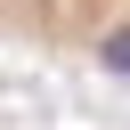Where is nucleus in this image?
Here are the masks:
<instances>
[{
	"label": "nucleus",
	"mask_w": 130,
	"mask_h": 130,
	"mask_svg": "<svg viewBox=\"0 0 130 130\" xmlns=\"http://www.w3.org/2000/svg\"><path fill=\"white\" fill-rule=\"evenodd\" d=\"M8 24L130 65V0H8Z\"/></svg>",
	"instance_id": "nucleus-1"
}]
</instances>
